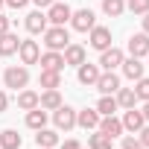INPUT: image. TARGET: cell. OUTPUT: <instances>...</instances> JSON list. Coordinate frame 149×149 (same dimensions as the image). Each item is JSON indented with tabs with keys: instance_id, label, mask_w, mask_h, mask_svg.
I'll list each match as a JSON object with an SVG mask.
<instances>
[{
	"instance_id": "cell-35",
	"label": "cell",
	"mask_w": 149,
	"mask_h": 149,
	"mask_svg": "<svg viewBox=\"0 0 149 149\" xmlns=\"http://www.w3.org/2000/svg\"><path fill=\"white\" fill-rule=\"evenodd\" d=\"M3 32H9V18L0 12V35H3Z\"/></svg>"
},
{
	"instance_id": "cell-24",
	"label": "cell",
	"mask_w": 149,
	"mask_h": 149,
	"mask_svg": "<svg viewBox=\"0 0 149 149\" xmlns=\"http://www.w3.org/2000/svg\"><path fill=\"white\" fill-rule=\"evenodd\" d=\"M114 100H117V105H120V108H134L137 94H134V88H117Z\"/></svg>"
},
{
	"instance_id": "cell-15",
	"label": "cell",
	"mask_w": 149,
	"mask_h": 149,
	"mask_svg": "<svg viewBox=\"0 0 149 149\" xmlns=\"http://www.w3.org/2000/svg\"><path fill=\"white\" fill-rule=\"evenodd\" d=\"M120 67H123V76H126V79H132V82H137V79L143 76V67H146V64H143L140 58H134V56H129V58H123V64H120Z\"/></svg>"
},
{
	"instance_id": "cell-30",
	"label": "cell",
	"mask_w": 149,
	"mask_h": 149,
	"mask_svg": "<svg viewBox=\"0 0 149 149\" xmlns=\"http://www.w3.org/2000/svg\"><path fill=\"white\" fill-rule=\"evenodd\" d=\"M126 9L132 15H146L149 12V0H126Z\"/></svg>"
},
{
	"instance_id": "cell-27",
	"label": "cell",
	"mask_w": 149,
	"mask_h": 149,
	"mask_svg": "<svg viewBox=\"0 0 149 149\" xmlns=\"http://www.w3.org/2000/svg\"><path fill=\"white\" fill-rule=\"evenodd\" d=\"M120 105H117V100H114V94H102L100 97V102H97V111H100V117H108V114H114Z\"/></svg>"
},
{
	"instance_id": "cell-10",
	"label": "cell",
	"mask_w": 149,
	"mask_h": 149,
	"mask_svg": "<svg viewBox=\"0 0 149 149\" xmlns=\"http://www.w3.org/2000/svg\"><path fill=\"white\" fill-rule=\"evenodd\" d=\"M97 129H100L102 134H108L111 140H114V137H123V132H126V129H123V120H120V117H114V114L100 117V126H97Z\"/></svg>"
},
{
	"instance_id": "cell-4",
	"label": "cell",
	"mask_w": 149,
	"mask_h": 149,
	"mask_svg": "<svg viewBox=\"0 0 149 149\" xmlns=\"http://www.w3.org/2000/svg\"><path fill=\"white\" fill-rule=\"evenodd\" d=\"M53 123H56V129H61V132H70L73 126H76V111H73L70 105H58L56 111H53Z\"/></svg>"
},
{
	"instance_id": "cell-41",
	"label": "cell",
	"mask_w": 149,
	"mask_h": 149,
	"mask_svg": "<svg viewBox=\"0 0 149 149\" xmlns=\"http://www.w3.org/2000/svg\"><path fill=\"white\" fill-rule=\"evenodd\" d=\"M3 6H6V3H3V0H0V9H3Z\"/></svg>"
},
{
	"instance_id": "cell-13",
	"label": "cell",
	"mask_w": 149,
	"mask_h": 149,
	"mask_svg": "<svg viewBox=\"0 0 149 149\" xmlns=\"http://www.w3.org/2000/svg\"><path fill=\"white\" fill-rule=\"evenodd\" d=\"M61 56H64V64H70V67H79L82 61H88V58H85L88 53H85L82 44H67V47L61 50Z\"/></svg>"
},
{
	"instance_id": "cell-37",
	"label": "cell",
	"mask_w": 149,
	"mask_h": 149,
	"mask_svg": "<svg viewBox=\"0 0 149 149\" xmlns=\"http://www.w3.org/2000/svg\"><path fill=\"white\" fill-rule=\"evenodd\" d=\"M61 149H82V146H79V140H64Z\"/></svg>"
},
{
	"instance_id": "cell-11",
	"label": "cell",
	"mask_w": 149,
	"mask_h": 149,
	"mask_svg": "<svg viewBox=\"0 0 149 149\" xmlns=\"http://www.w3.org/2000/svg\"><path fill=\"white\" fill-rule=\"evenodd\" d=\"M94 88H97L100 94H117V88H120V76H117L114 70H102Z\"/></svg>"
},
{
	"instance_id": "cell-20",
	"label": "cell",
	"mask_w": 149,
	"mask_h": 149,
	"mask_svg": "<svg viewBox=\"0 0 149 149\" xmlns=\"http://www.w3.org/2000/svg\"><path fill=\"white\" fill-rule=\"evenodd\" d=\"M38 105H41L44 111H56V108L61 105V94H58V88H50V91L38 94Z\"/></svg>"
},
{
	"instance_id": "cell-18",
	"label": "cell",
	"mask_w": 149,
	"mask_h": 149,
	"mask_svg": "<svg viewBox=\"0 0 149 149\" xmlns=\"http://www.w3.org/2000/svg\"><path fill=\"white\" fill-rule=\"evenodd\" d=\"M18 47H21V38H18L15 32H3V35H0V58L15 56V53H18Z\"/></svg>"
},
{
	"instance_id": "cell-32",
	"label": "cell",
	"mask_w": 149,
	"mask_h": 149,
	"mask_svg": "<svg viewBox=\"0 0 149 149\" xmlns=\"http://www.w3.org/2000/svg\"><path fill=\"white\" fill-rule=\"evenodd\" d=\"M120 149H146V146H143L137 137H132V134H129V137H123V146H120Z\"/></svg>"
},
{
	"instance_id": "cell-29",
	"label": "cell",
	"mask_w": 149,
	"mask_h": 149,
	"mask_svg": "<svg viewBox=\"0 0 149 149\" xmlns=\"http://www.w3.org/2000/svg\"><path fill=\"white\" fill-rule=\"evenodd\" d=\"M102 12L108 18H120L126 12V0H102Z\"/></svg>"
},
{
	"instance_id": "cell-23",
	"label": "cell",
	"mask_w": 149,
	"mask_h": 149,
	"mask_svg": "<svg viewBox=\"0 0 149 149\" xmlns=\"http://www.w3.org/2000/svg\"><path fill=\"white\" fill-rule=\"evenodd\" d=\"M24 137L15 132V129H6V132H0V149H21Z\"/></svg>"
},
{
	"instance_id": "cell-7",
	"label": "cell",
	"mask_w": 149,
	"mask_h": 149,
	"mask_svg": "<svg viewBox=\"0 0 149 149\" xmlns=\"http://www.w3.org/2000/svg\"><path fill=\"white\" fill-rule=\"evenodd\" d=\"M18 56H21V64H38V58H41V47H38V41H24L21 38V47H18Z\"/></svg>"
},
{
	"instance_id": "cell-26",
	"label": "cell",
	"mask_w": 149,
	"mask_h": 149,
	"mask_svg": "<svg viewBox=\"0 0 149 149\" xmlns=\"http://www.w3.org/2000/svg\"><path fill=\"white\" fill-rule=\"evenodd\" d=\"M35 143H38L41 149H53V146L58 143V134H56L53 129H47V126H44V129H38V134H35Z\"/></svg>"
},
{
	"instance_id": "cell-42",
	"label": "cell",
	"mask_w": 149,
	"mask_h": 149,
	"mask_svg": "<svg viewBox=\"0 0 149 149\" xmlns=\"http://www.w3.org/2000/svg\"><path fill=\"white\" fill-rule=\"evenodd\" d=\"M146 58H149V53H146Z\"/></svg>"
},
{
	"instance_id": "cell-33",
	"label": "cell",
	"mask_w": 149,
	"mask_h": 149,
	"mask_svg": "<svg viewBox=\"0 0 149 149\" xmlns=\"http://www.w3.org/2000/svg\"><path fill=\"white\" fill-rule=\"evenodd\" d=\"M137 140H140V143H143V146L149 149V123H146V126H143V129L137 132Z\"/></svg>"
},
{
	"instance_id": "cell-25",
	"label": "cell",
	"mask_w": 149,
	"mask_h": 149,
	"mask_svg": "<svg viewBox=\"0 0 149 149\" xmlns=\"http://www.w3.org/2000/svg\"><path fill=\"white\" fill-rule=\"evenodd\" d=\"M26 126H29V129H35V132H38V129H44V126H47V111H44L41 105H38V108H32V111H26Z\"/></svg>"
},
{
	"instance_id": "cell-16",
	"label": "cell",
	"mask_w": 149,
	"mask_h": 149,
	"mask_svg": "<svg viewBox=\"0 0 149 149\" xmlns=\"http://www.w3.org/2000/svg\"><path fill=\"white\" fill-rule=\"evenodd\" d=\"M143 126H146L143 114H140V111H134V108H126V114H123V129H126V132H132V134H137Z\"/></svg>"
},
{
	"instance_id": "cell-3",
	"label": "cell",
	"mask_w": 149,
	"mask_h": 149,
	"mask_svg": "<svg viewBox=\"0 0 149 149\" xmlns=\"http://www.w3.org/2000/svg\"><path fill=\"white\" fill-rule=\"evenodd\" d=\"M70 26L76 29V32H91L97 26V15L91 9H76V12L70 15Z\"/></svg>"
},
{
	"instance_id": "cell-9",
	"label": "cell",
	"mask_w": 149,
	"mask_h": 149,
	"mask_svg": "<svg viewBox=\"0 0 149 149\" xmlns=\"http://www.w3.org/2000/svg\"><path fill=\"white\" fill-rule=\"evenodd\" d=\"M88 44H91L94 50H100V53L108 50V47H111V29H108V26H94L91 35H88Z\"/></svg>"
},
{
	"instance_id": "cell-14",
	"label": "cell",
	"mask_w": 149,
	"mask_h": 149,
	"mask_svg": "<svg viewBox=\"0 0 149 149\" xmlns=\"http://www.w3.org/2000/svg\"><path fill=\"white\" fill-rule=\"evenodd\" d=\"M76 126H82L85 132H94V129L100 126V111H97V108H82V111H76Z\"/></svg>"
},
{
	"instance_id": "cell-34",
	"label": "cell",
	"mask_w": 149,
	"mask_h": 149,
	"mask_svg": "<svg viewBox=\"0 0 149 149\" xmlns=\"http://www.w3.org/2000/svg\"><path fill=\"white\" fill-rule=\"evenodd\" d=\"M3 3H6V6H12V9H24L29 0H3Z\"/></svg>"
},
{
	"instance_id": "cell-31",
	"label": "cell",
	"mask_w": 149,
	"mask_h": 149,
	"mask_svg": "<svg viewBox=\"0 0 149 149\" xmlns=\"http://www.w3.org/2000/svg\"><path fill=\"white\" fill-rule=\"evenodd\" d=\"M134 94H137V100H143V102L149 100V79H146V76H140V79L134 82Z\"/></svg>"
},
{
	"instance_id": "cell-36",
	"label": "cell",
	"mask_w": 149,
	"mask_h": 149,
	"mask_svg": "<svg viewBox=\"0 0 149 149\" xmlns=\"http://www.w3.org/2000/svg\"><path fill=\"white\" fill-rule=\"evenodd\" d=\"M6 105H9V97H6V91H0V114L6 111Z\"/></svg>"
},
{
	"instance_id": "cell-22",
	"label": "cell",
	"mask_w": 149,
	"mask_h": 149,
	"mask_svg": "<svg viewBox=\"0 0 149 149\" xmlns=\"http://www.w3.org/2000/svg\"><path fill=\"white\" fill-rule=\"evenodd\" d=\"M38 82H41L44 91H50V88H61V70H41Z\"/></svg>"
},
{
	"instance_id": "cell-1",
	"label": "cell",
	"mask_w": 149,
	"mask_h": 149,
	"mask_svg": "<svg viewBox=\"0 0 149 149\" xmlns=\"http://www.w3.org/2000/svg\"><path fill=\"white\" fill-rule=\"evenodd\" d=\"M3 85L12 88V91L26 88V85H29V70H26V64H12V67H6V70H3Z\"/></svg>"
},
{
	"instance_id": "cell-39",
	"label": "cell",
	"mask_w": 149,
	"mask_h": 149,
	"mask_svg": "<svg viewBox=\"0 0 149 149\" xmlns=\"http://www.w3.org/2000/svg\"><path fill=\"white\" fill-rule=\"evenodd\" d=\"M140 114H143V120H146V123H149V100H146V105H143V108H140Z\"/></svg>"
},
{
	"instance_id": "cell-17",
	"label": "cell",
	"mask_w": 149,
	"mask_h": 149,
	"mask_svg": "<svg viewBox=\"0 0 149 149\" xmlns=\"http://www.w3.org/2000/svg\"><path fill=\"white\" fill-rule=\"evenodd\" d=\"M129 53H132L134 58H143V56L149 53V35H146V32L132 35V38H129Z\"/></svg>"
},
{
	"instance_id": "cell-19",
	"label": "cell",
	"mask_w": 149,
	"mask_h": 149,
	"mask_svg": "<svg viewBox=\"0 0 149 149\" xmlns=\"http://www.w3.org/2000/svg\"><path fill=\"white\" fill-rule=\"evenodd\" d=\"M41 70H64V56L61 53H56V50H47V53H41Z\"/></svg>"
},
{
	"instance_id": "cell-5",
	"label": "cell",
	"mask_w": 149,
	"mask_h": 149,
	"mask_svg": "<svg viewBox=\"0 0 149 149\" xmlns=\"http://www.w3.org/2000/svg\"><path fill=\"white\" fill-rule=\"evenodd\" d=\"M70 15H73V9H70L67 3H53V6H47V21H50V26H64V24L70 21Z\"/></svg>"
},
{
	"instance_id": "cell-6",
	"label": "cell",
	"mask_w": 149,
	"mask_h": 149,
	"mask_svg": "<svg viewBox=\"0 0 149 149\" xmlns=\"http://www.w3.org/2000/svg\"><path fill=\"white\" fill-rule=\"evenodd\" d=\"M24 26H26V32H32V35H41V32L50 26V21H47V12H44V9H35V12H29V15H26V21H24Z\"/></svg>"
},
{
	"instance_id": "cell-43",
	"label": "cell",
	"mask_w": 149,
	"mask_h": 149,
	"mask_svg": "<svg viewBox=\"0 0 149 149\" xmlns=\"http://www.w3.org/2000/svg\"><path fill=\"white\" fill-rule=\"evenodd\" d=\"M38 149H41V146H38Z\"/></svg>"
},
{
	"instance_id": "cell-40",
	"label": "cell",
	"mask_w": 149,
	"mask_h": 149,
	"mask_svg": "<svg viewBox=\"0 0 149 149\" xmlns=\"http://www.w3.org/2000/svg\"><path fill=\"white\" fill-rule=\"evenodd\" d=\"M143 32H146V35H149V12H146V15H143Z\"/></svg>"
},
{
	"instance_id": "cell-2",
	"label": "cell",
	"mask_w": 149,
	"mask_h": 149,
	"mask_svg": "<svg viewBox=\"0 0 149 149\" xmlns=\"http://www.w3.org/2000/svg\"><path fill=\"white\" fill-rule=\"evenodd\" d=\"M41 35H44V44H47V50H56V53H61V50L70 44V32H67L64 26H47Z\"/></svg>"
},
{
	"instance_id": "cell-12",
	"label": "cell",
	"mask_w": 149,
	"mask_h": 149,
	"mask_svg": "<svg viewBox=\"0 0 149 149\" xmlns=\"http://www.w3.org/2000/svg\"><path fill=\"white\" fill-rule=\"evenodd\" d=\"M123 50H117V47H108V50H102V56H100V70H117L120 64H123Z\"/></svg>"
},
{
	"instance_id": "cell-21",
	"label": "cell",
	"mask_w": 149,
	"mask_h": 149,
	"mask_svg": "<svg viewBox=\"0 0 149 149\" xmlns=\"http://www.w3.org/2000/svg\"><path fill=\"white\" fill-rule=\"evenodd\" d=\"M18 108H21V111H32V108H38V94L29 91V88H21V94H18Z\"/></svg>"
},
{
	"instance_id": "cell-28",
	"label": "cell",
	"mask_w": 149,
	"mask_h": 149,
	"mask_svg": "<svg viewBox=\"0 0 149 149\" xmlns=\"http://www.w3.org/2000/svg\"><path fill=\"white\" fill-rule=\"evenodd\" d=\"M88 149H111V137L97 129L94 134H88Z\"/></svg>"
},
{
	"instance_id": "cell-8",
	"label": "cell",
	"mask_w": 149,
	"mask_h": 149,
	"mask_svg": "<svg viewBox=\"0 0 149 149\" xmlns=\"http://www.w3.org/2000/svg\"><path fill=\"white\" fill-rule=\"evenodd\" d=\"M100 64H88V61H82L79 67H76V79H79V85H85V88H91V85H97V79H100Z\"/></svg>"
},
{
	"instance_id": "cell-38",
	"label": "cell",
	"mask_w": 149,
	"mask_h": 149,
	"mask_svg": "<svg viewBox=\"0 0 149 149\" xmlns=\"http://www.w3.org/2000/svg\"><path fill=\"white\" fill-rule=\"evenodd\" d=\"M32 3H35L38 9H47V6H53V3H56V0H32Z\"/></svg>"
}]
</instances>
